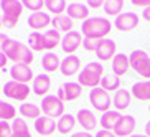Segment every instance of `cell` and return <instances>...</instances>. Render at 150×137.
I'll return each mask as SVG.
<instances>
[{"instance_id":"6da1fadb","label":"cell","mask_w":150,"mask_h":137,"mask_svg":"<svg viewBox=\"0 0 150 137\" xmlns=\"http://www.w3.org/2000/svg\"><path fill=\"white\" fill-rule=\"evenodd\" d=\"M2 51L15 65H27V66H30L31 63H33V60H35L33 51L28 48L27 45L18 41V40H13V38H8V40L5 41Z\"/></svg>"},{"instance_id":"7a4b0ae2","label":"cell","mask_w":150,"mask_h":137,"mask_svg":"<svg viewBox=\"0 0 150 137\" xmlns=\"http://www.w3.org/2000/svg\"><path fill=\"white\" fill-rule=\"evenodd\" d=\"M112 30V23L104 17H89L81 23V33L84 38H97V40H104Z\"/></svg>"},{"instance_id":"3957f363","label":"cell","mask_w":150,"mask_h":137,"mask_svg":"<svg viewBox=\"0 0 150 137\" xmlns=\"http://www.w3.org/2000/svg\"><path fill=\"white\" fill-rule=\"evenodd\" d=\"M104 76V66L101 63H88L84 65V68H81L79 75H78V83L83 86V88H99L101 80Z\"/></svg>"},{"instance_id":"277c9868","label":"cell","mask_w":150,"mask_h":137,"mask_svg":"<svg viewBox=\"0 0 150 137\" xmlns=\"http://www.w3.org/2000/svg\"><path fill=\"white\" fill-rule=\"evenodd\" d=\"M2 22L5 28H15L23 13V4L20 0H2Z\"/></svg>"},{"instance_id":"5b68a950","label":"cell","mask_w":150,"mask_h":137,"mask_svg":"<svg viewBox=\"0 0 150 137\" xmlns=\"http://www.w3.org/2000/svg\"><path fill=\"white\" fill-rule=\"evenodd\" d=\"M129 63L130 68L135 71L139 76L145 78L147 81H150V55L145 53L144 50H134L129 55Z\"/></svg>"},{"instance_id":"8992f818","label":"cell","mask_w":150,"mask_h":137,"mask_svg":"<svg viewBox=\"0 0 150 137\" xmlns=\"http://www.w3.org/2000/svg\"><path fill=\"white\" fill-rule=\"evenodd\" d=\"M40 107H41V112L45 116L51 117V119H56V117L59 119L61 116H64V102L58 96H51V94L45 96L41 99Z\"/></svg>"},{"instance_id":"52a82bcc","label":"cell","mask_w":150,"mask_h":137,"mask_svg":"<svg viewBox=\"0 0 150 137\" xmlns=\"http://www.w3.org/2000/svg\"><path fill=\"white\" fill-rule=\"evenodd\" d=\"M30 91L31 88L28 84H22V83H17V81H7L2 88V93L5 96L12 99V101H27V97L30 96Z\"/></svg>"},{"instance_id":"ba28073f","label":"cell","mask_w":150,"mask_h":137,"mask_svg":"<svg viewBox=\"0 0 150 137\" xmlns=\"http://www.w3.org/2000/svg\"><path fill=\"white\" fill-rule=\"evenodd\" d=\"M89 102H91V106H93L94 111L97 112H107L110 111V96L107 91H104L102 88H94L91 89V93H89Z\"/></svg>"},{"instance_id":"9c48e42d","label":"cell","mask_w":150,"mask_h":137,"mask_svg":"<svg viewBox=\"0 0 150 137\" xmlns=\"http://www.w3.org/2000/svg\"><path fill=\"white\" fill-rule=\"evenodd\" d=\"M83 94V86L79 83H73V81H66L64 84H61V88L58 89L56 96L61 99L63 102H69L79 99Z\"/></svg>"},{"instance_id":"30bf717a","label":"cell","mask_w":150,"mask_h":137,"mask_svg":"<svg viewBox=\"0 0 150 137\" xmlns=\"http://www.w3.org/2000/svg\"><path fill=\"white\" fill-rule=\"evenodd\" d=\"M140 18L134 12H124L114 20V27L119 31H132L134 28L139 27Z\"/></svg>"},{"instance_id":"8fae6325","label":"cell","mask_w":150,"mask_h":137,"mask_svg":"<svg viewBox=\"0 0 150 137\" xmlns=\"http://www.w3.org/2000/svg\"><path fill=\"white\" fill-rule=\"evenodd\" d=\"M81 45H83V36H81L79 31H76V30L66 33L61 38V50L66 53V56L74 55V51L79 48Z\"/></svg>"},{"instance_id":"7c38bea8","label":"cell","mask_w":150,"mask_h":137,"mask_svg":"<svg viewBox=\"0 0 150 137\" xmlns=\"http://www.w3.org/2000/svg\"><path fill=\"white\" fill-rule=\"evenodd\" d=\"M135 127H137V121L134 116H122L112 132L117 137H130V136H134Z\"/></svg>"},{"instance_id":"4fadbf2b","label":"cell","mask_w":150,"mask_h":137,"mask_svg":"<svg viewBox=\"0 0 150 137\" xmlns=\"http://www.w3.org/2000/svg\"><path fill=\"white\" fill-rule=\"evenodd\" d=\"M10 76H12V81H17L22 84H28L30 81L35 80L33 70L27 65H13L10 68Z\"/></svg>"},{"instance_id":"5bb4252c","label":"cell","mask_w":150,"mask_h":137,"mask_svg":"<svg viewBox=\"0 0 150 137\" xmlns=\"http://www.w3.org/2000/svg\"><path fill=\"white\" fill-rule=\"evenodd\" d=\"M115 50H117V45H115L114 40H110V38H104L101 40L99 46L96 50V55H97V60L99 61H109V60H114Z\"/></svg>"},{"instance_id":"9a60e30c","label":"cell","mask_w":150,"mask_h":137,"mask_svg":"<svg viewBox=\"0 0 150 137\" xmlns=\"http://www.w3.org/2000/svg\"><path fill=\"white\" fill-rule=\"evenodd\" d=\"M76 122L84 129V132H91L97 129V117L94 116L93 111L89 109H79L76 114Z\"/></svg>"},{"instance_id":"2e32d148","label":"cell","mask_w":150,"mask_h":137,"mask_svg":"<svg viewBox=\"0 0 150 137\" xmlns=\"http://www.w3.org/2000/svg\"><path fill=\"white\" fill-rule=\"evenodd\" d=\"M51 89V78L46 73L35 76V80L31 83V91L35 96H40L43 99L45 96H48V91Z\"/></svg>"},{"instance_id":"e0dca14e","label":"cell","mask_w":150,"mask_h":137,"mask_svg":"<svg viewBox=\"0 0 150 137\" xmlns=\"http://www.w3.org/2000/svg\"><path fill=\"white\" fill-rule=\"evenodd\" d=\"M63 76H76L79 75L81 71V60L76 55H71L66 56L64 60H61V66H59Z\"/></svg>"},{"instance_id":"ac0fdd59","label":"cell","mask_w":150,"mask_h":137,"mask_svg":"<svg viewBox=\"0 0 150 137\" xmlns=\"http://www.w3.org/2000/svg\"><path fill=\"white\" fill-rule=\"evenodd\" d=\"M28 27L31 28L33 31H40V30H45L46 27L51 25V17H50L46 12H36V13H31L28 17Z\"/></svg>"},{"instance_id":"d6986e66","label":"cell","mask_w":150,"mask_h":137,"mask_svg":"<svg viewBox=\"0 0 150 137\" xmlns=\"http://www.w3.org/2000/svg\"><path fill=\"white\" fill-rule=\"evenodd\" d=\"M35 131L43 137H50L56 132V122L48 116H41L35 121Z\"/></svg>"},{"instance_id":"ffe728a7","label":"cell","mask_w":150,"mask_h":137,"mask_svg":"<svg viewBox=\"0 0 150 137\" xmlns=\"http://www.w3.org/2000/svg\"><path fill=\"white\" fill-rule=\"evenodd\" d=\"M66 15L71 20H88L89 18V7L86 4H79V2H71L66 7Z\"/></svg>"},{"instance_id":"44dd1931","label":"cell","mask_w":150,"mask_h":137,"mask_svg":"<svg viewBox=\"0 0 150 137\" xmlns=\"http://www.w3.org/2000/svg\"><path fill=\"white\" fill-rule=\"evenodd\" d=\"M130 102H132V93L127 91V89H119L112 97V104H114L115 111H119V112L129 109Z\"/></svg>"},{"instance_id":"7402d4cb","label":"cell","mask_w":150,"mask_h":137,"mask_svg":"<svg viewBox=\"0 0 150 137\" xmlns=\"http://www.w3.org/2000/svg\"><path fill=\"white\" fill-rule=\"evenodd\" d=\"M130 68V63H129V56L124 53H117L112 60V75L115 76H124Z\"/></svg>"},{"instance_id":"603a6c76","label":"cell","mask_w":150,"mask_h":137,"mask_svg":"<svg viewBox=\"0 0 150 137\" xmlns=\"http://www.w3.org/2000/svg\"><path fill=\"white\" fill-rule=\"evenodd\" d=\"M120 117H122V114H120L119 111H115V109L114 111H107V112H104V114L101 116L99 124H101V127L104 129V131H110V132H112Z\"/></svg>"},{"instance_id":"cb8c5ba5","label":"cell","mask_w":150,"mask_h":137,"mask_svg":"<svg viewBox=\"0 0 150 137\" xmlns=\"http://www.w3.org/2000/svg\"><path fill=\"white\" fill-rule=\"evenodd\" d=\"M41 70L45 73H54L56 70H59L61 66V60L58 58V55H54L53 51H48V53H45L43 58H41Z\"/></svg>"},{"instance_id":"d4e9b609","label":"cell","mask_w":150,"mask_h":137,"mask_svg":"<svg viewBox=\"0 0 150 137\" xmlns=\"http://www.w3.org/2000/svg\"><path fill=\"white\" fill-rule=\"evenodd\" d=\"M18 112L23 119H38L41 117V107L38 104H33V102H22L20 107H18Z\"/></svg>"},{"instance_id":"484cf974","label":"cell","mask_w":150,"mask_h":137,"mask_svg":"<svg viewBox=\"0 0 150 137\" xmlns=\"http://www.w3.org/2000/svg\"><path fill=\"white\" fill-rule=\"evenodd\" d=\"M132 97L139 101H150V81H140L130 88Z\"/></svg>"},{"instance_id":"4316f807","label":"cell","mask_w":150,"mask_h":137,"mask_svg":"<svg viewBox=\"0 0 150 137\" xmlns=\"http://www.w3.org/2000/svg\"><path fill=\"white\" fill-rule=\"evenodd\" d=\"M51 25H53V28H54V30H58L59 33L64 31V35L69 33V31H73V27H74L73 20H71L66 13H64V15H58V17H53V18H51Z\"/></svg>"},{"instance_id":"83f0119b","label":"cell","mask_w":150,"mask_h":137,"mask_svg":"<svg viewBox=\"0 0 150 137\" xmlns=\"http://www.w3.org/2000/svg\"><path fill=\"white\" fill-rule=\"evenodd\" d=\"M76 126V116H71V114H64L61 116L56 122V131L63 136H66V134H71L73 132V129Z\"/></svg>"},{"instance_id":"f1b7e54d","label":"cell","mask_w":150,"mask_h":137,"mask_svg":"<svg viewBox=\"0 0 150 137\" xmlns=\"http://www.w3.org/2000/svg\"><path fill=\"white\" fill-rule=\"evenodd\" d=\"M10 124H12V137H31L30 127L23 117H15Z\"/></svg>"},{"instance_id":"f546056e","label":"cell","mask_w":150,"mask_h":137,"mask_svg":"<svg viewBox=\"0 0 150 137\" xmlns=\"http://www.w3.org/2000/svg\"><path fill=\"white\" fill-rule=\"evenodd\" d=\"M99 88H102L107 93H117L120 89V78L115 75H104L101 80Z\"/></svg>"},{"instance_id":"4dcf8cb0","label":"cell","mask_w":150,"mask_h":137,"mask_svg":"<svg viewBox=\"0 0 150 137\" xmlns=\"http://www.w3.org/2000/svg\"><path fill=\"white\" fill-rule=\"evenodd\" d=\"M43 38H45V50H54L58 45H61V33L54 28H50L43 33Z\"/></svg>"},{"instance_id":"1f68e13d","label":"cell","mask_w":150,"mask_h":137,"mask_svg":"<svg viewBox=\"0 0 150 137\" xmlns=\"http://www.w3.org/2000/svg\"><path fill=\"white\" fill-rule=\"evenodd\" d=\"M102 10H104V13L107 17L117 18L120 13H124V2L122 0H107V2H104Z\"/></svg>"},{"instance_id":"d6a6232c","label":"cell","mask_w":150,"mask_h":137,"mask_svg":"<svg viewBox=\"0 0 150 137\" xmlns=\"http://www.w3.org/2000/svg\"><path fill=\"white\" fill-rule=\"evenodd\" d=\"M45 7H46V10H48L50 13H53L54 17H58V15L66 13L68 4L64 0H46V2H45Z\"/></svg>"},{"instance_id":"836d02e7","label":"cell","mask_w":150,"mask_h":137,"mask_svg":"<svg viewBox=\"0 0 150 137\" xmlns=\"http://www.w3.org/2000/svg\"><path fill=\"white\" fill-rule=\"evenodd\" d=\"M28 46L31 51H43L45 50V38L40 31H31L28 35Z\"/></svg>"},{"instance_id":"e575fe53","label":"cell","mask_w":150,"mask_h":137,"mask_svg":"<svg viewBox=\"0 0 150 137\" xmlns=\"http://www.w3.org/2000/svg\"><path fill=\"white\" fill-rule=\"evenodd\" d=\"M17 117V109H15L13 104L10 102H5V101H0V121H13Z\"/></svg>"},{"instance_id":"d590c367","label":"cell","mask_w":150,"mask_h":137,"mask_svg":"<svg viewBox=\"0 0 150 137\" xmlns=\"http://www.w3.org/2000/svg\"><path fill=\"white\" fill-rule=\"evenodd\" d=\"M22 4H23V9L30 10L31 13H36V12H41L45 2L43 0H23Z\"/></svg>"},{"instance_id":"8d00e7d4","label":"cell","mask_w":150,"mask_h":137,"mask_svg":"<svg viewBox=\"0 0 150 137\" xmlns=\"http://www.w3.org/2000/svg\"><path fill=\"white\" fill-rule=\"evenodd\" d=\"M99 43H101V40H97V38H84L83 40V46L86 51H91V53H96L97 46H99Z\"/></svg>"},{"instance_id":"74e56055","label":"cell","mask_w":150,"mask_h":137,"mask_svg":"<svg viewBox=\"0 0 150 137\" xmlns=\"http://www.w3.org/2000/svg\"><path fill=\"white\" fill-rule=\"evenodd\" d=\"M0 137H12V124L0 121Z\"/></svg>"},{"instance_id":"f35d334b","label":"cell","mask_w":150,"mask_h":137,"mask_svg":"<svg viewBox=\"0 0 150 137\" xmlns=\"http://www.w3.org/2000/svg\"><path fill=\"white\" fill-rule=\"evenodd\" d=\"M86 5H88L89 9H102L104 7V2L102 0H88Z\"/></svg>"},{"instance_id":"ab89813d","label":"cell","mask_w":150,"mask_h":137,"mask_svg":"<svg viewBox=\"0 0 150 137\" xmlns=\"http://www.w3.org/2000/svg\"><path fill=\"white\" fill-rule=\"evenodd\" d=\"M94 137H117L114 132H110V131H104V129H101V131H97L96 136Z\"/></svg>"},{"instance_id":"60d3db41","label":"cell","mask_w":150,"mask_h":137,"mask_svg":"<svg viewBox=\"0 0 150 137\" xmlns=\"http://www.w3.org/2000/svg\"><path fill=\"white\" fill-rule=\"evenodd\" d=\"M132 5L134 7H144V9H147V7H150V0H132Z\"/></svg>"},{"instance_id":"b9f144b4","label":"cell","mask_w":150,"mask_h":137,"mask_svg":"<svg viewBox=\"0 0 150 137\" xmlns=\"http://www.w3.org/2000/svg\"><path fill=\"white\" fill-rule=\"evenodd\" d=\"M7 61H8V58L4 55V51H0V70L7 66Z\"/></svg>"},{"instance_id":"7bdbcfd3","label":"cell","mask_w":150,"mask_h":137,"mask_svg":"<svg viewBox=\"0 0 150 137\" xmlns=\"http://www.w3.org/2000/svg\"><path fill=\"white\" fill-rule=\"evenodd\" d=\"M142 18H144L145 22H150V7L142 10Z\"/></svg>"},{"instance_id":"ee69618b","label":"cell","mask_w":150,"mask_h":137,"mask_svg":"<svg viewBox=\"0 0 150 137\" xmlns=\"http://www.w3.org/2000/svg\"><path fill=\"white\" fill-rule=\"evenodd\" d=\"M71 137H94V136L91 132H84V131H83V132H74Z\"/></svg>"},{"instance_id":"f6af8a7d","label":"cell","mask_w":150,"mask_h":137,"mask_svg":"<svg viewBox=\"0 0 150 137\" xmlns=\"http://www.w3.org/2000/svg\"><path fill=\"white\" fill-rule=\"evenodd\" d=\"M7 40H8V36L5 35V33H0V51H2V48H4V45Z\"/></svg>"},{"instance_id":"bcb514c9","label":"cell","mask_w":150,"mask_h":137,"mask_svg":"<svg viewBox=\"0 0 150 137\" xmlns=\"http://www.w3.org/2000/svg\"><path fill=\"white\" fill-rule=\"evenodd\" d=\"M144 134H145L147 137H150V121L145 124V129H144Z\"/></svg>"},{"instance_id":"7dc6e473","label":"cell","mask_w":150,"mask_h":137,"mask_svg":"<svg viewBox=\"0 0 150 137\" xmlns=\"http://www.w3.org/2000/svg\"><path fill=\"white\" fill-rule=\"evenodd\" d=\"M130 137H147L145 134H134V136H130Z\"/></svg>"},{"instance_id":"c3c4849f","label":"cell","mask_w":150,"mask_h":137,"mask_svg":"<svg viewBox=\"0 0 150 137\" xmlns=\"http://www.w3.org/2000/svg\"><path fill=\"white\" fill-rule=\"evenodd\" d=\"M4 27V22H2V15H0V28Z\"/></svg>"},{"instance_id":"681fc988","label":"cell","mask_w":150,"mask_h":137,"mask_svg":"<svg viewBox=\"0 0 150 137\" xmlns=\"http://www.w3.org/2000/svg\"><path fill=\"white\" fill-rule=\"evenodd\" d=\"M149 112H150V106H149Z\"/></svg>"}]
</instances>
